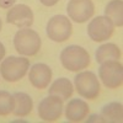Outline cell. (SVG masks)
<instances>
[{
    "mask_svg": "<svg viewBox=\"0 0 123 123\" xmlns=\"http://www.w3.org/2000/svg\"><path fill=\"white\" fill-rule=\"evenodd\" d=\"M73 92H74L73 84L68 78H58L48 89L49 95L57 96L63 101L69 100V97L73 95Z\"/></svg>",
    "mask_w": 123,
    "mask_h": 123,
    "instance_id": "14",
    "label": "cell"
},
{
    "mask_svg": "<svg viewBox=\"0 0 123 123\" xmlns=\"http://www.w3.org/2000/svg\"><path fill=\"white\" fill-rule=\"evenodd\" d=\"M15 97V108L12 113L16 117H26L28 116L33 108V100L28 94L22 91H17L12 94Z\"/></svg>",
    "mask_w": 123,
    "mask_h": 123,
    "instance_id": "13",
    "label": "cell"
},
{
    "mask_svg": "<svg viewBox=\"0 0 123 123\" xmlns=\"http://www.w3.org/2000/svg\"><path fill=\"white\" fill-rule=\"evenodd\" d=\"M105 16L108 17L115 26L121 27L123 25V1L122 0H111L106 5Z\"/></svg>",
    "mask_w": 123,
    "mask_h": 123,
    "instance_id": "17",
    "label": "cell"
},
{
    "mask_svg": "<svg viewBox=\"0 0 123 123\" xmlns=\"http://www.w3.org/2000/svg\"><path fill=\"white\" fill-rule=\"evenodd\" d=\"M90 112L87 102L81 98H73L68 102L65 107V117L70 122H81L84 121Z\"/></svg>",
    "mask_w": 123,
    "mask_h": 123,
    "instance_id": "12",
    "label": "cell"
},
{
    "mask_svg": "<svg viewBox=\"0 0 123 123\" xmlns=\"http://www.w3.org/2000/svg\"><path fill=\"white\" fill-rule=\"evenodd\" d=\"M101 117L104 122L108 123H121L123 121V106L121 102H110L102 106Z\"/></svg>",
    "mask_w": 123,
    "mask_h": 123,
    "instance_id": "15",
    "label": "cell"
},
{
    "mask_svg": "<svg viewBox=\"0 0 123 123\" xmlns=\"http://www.w3.org/2000/svg\"><path fill=\"white\" fill-rule=\"evenodd\" d=\"M115 32V25L106 16H96L89 22L87 35L94 42H104L110 39Z\"/></svg>",
    "mask_w": 123,
    "mask_h": 123,
    "instance_id": "7",
    "label": "cell"
},
{
    "mask_svg": "<svg viewBox=\"0 0 123 123\" xmlns=\"http://www.w3.org/2000/svg\"><path fill=\"white\" fill-rule=\"evenodd\" d=\"M5 53H6V49H5V46L0 42V60H3L4 57H5Z\"/></svg>",
    "mask_w": 123,
    "mask_h": 123,
    "instance_id": "22",
    "label": "cell"
},
{
    "mask_svg": "<svg viewBox=\"0 0 123 123\" xmlns=\"http://www.w3.org/2000/svg\"><path fill=\"white\" fill-rule=\"evenodd\" d=\"M6 22L17 26L18 28L31 27L33 24V12L30 6L17 4L9 9L6 12Z\"/></svg>",
    "mask_w": 123,
    "mask_h": 123,
    "instance_id": "10",
    "label": "cell"
},
{
    "mask_svg": "<svg viewBox=\"0 0 123 123\" xmlns=\"http://www.w3.org/2000/svg\"><path fill=\"white\" fill-rule=\"evenodd\" d=\"M42 46L39 35L35 30L28 27L18 30L14 36V47L17 50L18 54L32 57L36 55Z\"/></svg>",
    "mask_w": 123,
    "mask_h": 123,
    "instance_id": "2",
    "label": "cell"
},
{
    "mask_svg": "<svg viewBox=\"0 0 123 123\" xmlns=\"http://www.w3.org/2000/svg\"><path fill=\"white\" fill-rule=\"evenodd\" d=\"M98 76L108 89H118L123 83V67L118 60H108L101 63Z\"/></svg>",
    "mask_w": 123,
    "mask_h": 123,
    "instance_id": "6",
    "label": "cell"
},
{
    "mask_svg": "<svg viewBox=\"0 0 123 123\" xmlns=\"http://www.w3.org/2000/svg\"><path fill=\"white\" fill-rule=\"evenodd\" d=\"M104 122V119H102V117L101 116H97V115H92L86 122Z\"/></svg>",
    "mask_w": 123,
    "mask_h": 123,
    "instance_id": "21",
    "label": "cell"
},
{
    "mask_svg": "<svg viewBox=\"0 0 123 123\" xmlns=\"http://www.w3.org/2000/svg\"><path fill=\"white\" fill-rule=\"evenodd\" d=\"M41 3H42L44 6H54L59 0H39Z\"/></svg>",
    "mask_w": 123,
    "mask_h": 123,
    "instance_id": "20",
    "label": "cell"
},
{
    "mask_svg": "<svg viewBox=\"0 0 123 123\" xmlns=\"http://www.w3.org/2000/svg\"><path fill=\"white\" fill-rule=\"evenodd\" d=\"M67 12L70 20L78 24H84L94 15L95 5L92 0H69Z\"/></svg>",
    "mask_w": 123,
    "mask_h": 123,
    "instance_id": "9",
    "label": "cell"
},
{
    "mask_svg": "<svg viewBox=\"0 0 123 123\" xmlns=\"http://www.w3.org/2000/svg\"><path fill=\"white\" fill-rule=\"evenodd\" d=\"M74 85L78 94L87 100H95L98 97L101 85L95 73L92 71H81L74 78Z\"/></svg>",
    "mask_w": 123,
    "mask_h": 123,
    "instance_id": "4",
    "label": "cell"
},
{
    "mask_svg": "<svg viewBox=\"0 0 123 123\" xmlns=\"http://www.w3.org/2000/svg\"><path fill=\"white\" fill-rule=\"evenodd\" d=\"M15 108V97L9 91L0 90V116H9Z\"/></svg>",
    "mask_w": 123,
    "mask_h": 123,
    "instance_id": "18",
    "label": "cell"
},
{
    "mask_svg": "<svg viewBox=\"0 0 123 123\" xmlns=\"http://www.w3.org/2000/svg\"><path fill=\"white\" fill-rule=\"evenodd\" d=\"M46 33L53 42H65L73 33V25L69 17L64 15H55L49 18L46 27Z\"/></svg>",
    "mask_w": 123,
    "mask_h": 123,
    "instance_id": "5",
    "label": "cell"
},
{
    "mask_svg": "<svg viewBox=\"0 0 123 123\" xmlns=\"http://www.w3.org/2000/svg\"><path fill=\"white\" fill-rule=\"evenodd\" d=\"M1 27H3V24H1V18H0V31H1Z\"/></svg>",
    "mask_w": 123,
    "mask_h": 123,
    "instance_id": "23",
    "label": "cell"
},
{
    "mask_svg": "<svg viewBox=\"0 0 123 123\" xmlns=\"http://www.w3.org/2000/svg\"><path fill=\"white\" fill-rule=\"evenodd\" d=\"M28 80L31 85L38 90L47 89L52 80V69L44 63H36L30 69Z\"/></svg>",
    "mask_w": 123,
    "mask_h": 123,
    "instance_id": "11",
    "label": "cell"
},
{
    "mask_svg": "<svg viewBox=\"0 0 123 123\" xmlns=\"http://www.w3.org/2000/svg\"><path fill=\"white\" fill-rule=\"evenodd\" d=\"M95 58H96V62L100 64L108 60H118L121 58V48L115 43L102 44L96 49Z\"/></svg>",
    "mask_w": 123,
    "mask_h": 123,
    "instance_id": "16",
    "label": "cell"
},
{
    "mask_svg": "<svg viewBox=\"0 0 123 123\" xmlns=\"http://www.w3.org/2000/svg\"><path fill=\"white\" fill-rule=\"evenodd\" d=\"M16 0H0V7L1 9H10L12 7Z\"/></svg>",
    "mask_w": 123,
    "mask_h": 123,
    "instance_id": "19",
    "label": "cell"
},
{
    "mask_svg": "<svg viewBox=\"0 0 123 123\" xmlns=\"http://www.w3.org/2000/svg\"><path fill=\"white\" fill-rule=\"evenodd\" d=\"M89 52L78 44H70L60 52V63L69 71H80L90 65Z\"/></svg>",
    "mask_w": 123,
    "mask_h": 123,
    "instance_id": "1",
    "label": "cell"
},
{
    "mask_svg": "<svg viewBox=\"0 0 123 123\" xmlns=\"http://www.w3.org/2000/svg\"><path fill=\"white\" fill-rule=\"evenodd\" d=\"M38 116L46 122H55L63 113V100L57 96L48 95L38 104Z\"/></svg>",
    "mask_w": 123,
    "mask_h": 123,
    "instance_id": "8",
    "label": "cell"
},
{
    "mask_svg": "<svg viewBox=\"0 0 123 123\" xmlns=\"http://www.w3.org/2000/svg\"><path fill=\"white\" fill-rule=\"evenodd\" d=\"M30 69V60L25 57L10 55L3 59L0 64V74L7 83H16L21 80Z\"/></svg>",
    "mask_w": 123,
    "mask_h": 123,
    "instance_id": "3",
    "label": "cell"
}]
</instances>
